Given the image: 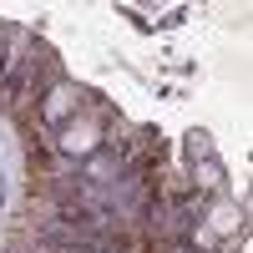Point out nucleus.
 Masks as SVG:
<instances>
[{"instance_id": "obj_2", "label": "nucleus", "mask_w": 253, "mask_h": 253, "mask_svg": "<svg viewBox=\"0 0 253 253\" xmlns=\"http://www.w3.org/2000/svg\"><path fill=\"white\" fill-rule=\"evenodd\" d=\"M208 228H213V233H233V228H238V208H213V223H208Z\"/></svg>"}, {"instance_id": "obj_1", "label": "nucleus", "mask_w": 253, "mask_h": 253, "mask_svg": "<svg viewBox=\"0 0 253 253\" xmlns=\"http://www.w3.org/2000/svg\"><path fill=\"white\" fill-rule=\"evenodd\" d=\"M61 147H66V152H91L96 147V122H71L66 137H61Z\"/></svg>"}, {"instance_id": "obj_3", "label": "nucleus", "mask_w": 253, "mask_h": 253, "mask_svg": "<svg viewBox=\"0 0 253 253\" xmlns=\"http://www.w3.org/2000/svg\"><path fill=\"white\" fill-rule=\"evenodd\" d=\"M71 96H81V91H71V86H61V91H56V96L46 101V112H51V117H66V112H71Z\"/></svg>"}]
</instances>
